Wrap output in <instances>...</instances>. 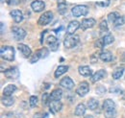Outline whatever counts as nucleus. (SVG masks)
Instances as JSON below:
<instances>
[{
  "instance_id": "e433bc0d",
  "label": "nucleus",
  "mask_w": 125,
  "mask_h": 118,
  "mask_svg": "<svg viewBox=\"0 0 125 118\" xmlns=\"http://www.w3.org/2000/svg\"><path fill=\"white\" fill-rule=\"evenodd\" d=\"M106 91H107V89H106L105 87H103V86H99V87H97L95 88V92L98 95H103L104 93H106Z\"/></svg>"
},
{
  "instance_id": "412c9836",
  "label": "nucleus",
  "mask_w": 125,
  "mask_h": 118,
  "mask_svg": "<svg viewBox=\"0 0 125 118\" xmlns=\"http://www.w3.org/2000/svg\"><path fill=\"white\" fill-rule=\"evenodd\" d=\"M86 109H87L86 106L84 104L80 103L76 106L75 110H74V113H75L76 116H83L85 114V112H86Z\"/></svg>"
},
{
  "instance_id": "4c0bfd02",
  "label": "nucleus",
  "mask_w": 125,
  "mask_h": 118,
  "mask_svg": "<svg viewBox=\"0 0 125 118\" xmlns=\"http://www.w3.org/2000/svg\"><path fill=\"white\" fill-rule=\"evenodd\" d=\"M94 46L96 47V48H103L105 44H104V40H103V38H101V39H98L95 42H94Z\"/></svg>"
},
{
  "instance_id": "4be33fe9",
  "label": "nucleus",
  "mask_w": 125,
  "mask_h": 118,
  "mask_svg": "<svg viewBox=\"0 0 125 118\" xmlns=\"http://www.w3.org/2000/svg\"><path fill=\"white\" fill-rule=\"evenodd\" d=\"M1 102H2V104L5 107H11V106H13L14 103H15V98L12 97V96H4L3 95Z\"/></svg>"
},
{
  "instance_id": "393cba45",
  "label": "nucleus",
  "mask_w": 125,
  "mask_h": 118,
  "mask_svg": "<svg viewBox=\"0 0 125 118\" xmlns=\"http://www.w3.org/2000/svg\"><path fill=\"white\" fill-rule=\"evenodd\" d=\"M98 100L92 98L88 101V108L91 109V110H95L97 108H98Z\"/></svg>"
},
{
  "instance_id": "49530a36",
  "label": "nucleus",
  "mask_w": 125,
  "mask_h": 118,
  "mask_svg": "<svg viewBox=\"0 0 125 118\" xmlns=\"http://www.w3.org/2000/svg\"><path fill=\"white\" fill-rule=\"evenodd\" d=\"M121 59H122V61H123V62H125V53L122 55V58H121Z\"/></svg>"
},
{
  "instance_id": "ddd939ff",
  "label": "nucleus",
  "mask_w": 125,
  "mask_h": 118,
  "mask_svg": "<svg viewBox=\"0 0 125 118\" xmlns=\"http://www.w3.org/2000/svg\"><path fill=\"white\" fill-rule=\"evenodd\" d=\"M62 108V104L60 100L59 101H50V103H49V109H50L51 113H53V114L61 111Z\"/></svg>"
},
{
  "instance_id": "ea45409f",
  "label": "nucleus",
  "mask_w": 125,
  "mask_h": 118,
  "mask_svg": "<svg viewBox=\"0 0 125 118\" xmlns=\"http://www.w3.org/2000/svg\"><path fill=\"white\" fill-rule=\"evenodd\" d=\"M48 46H49V48H50V50H51V51L55 52V51H57V50L59 49L60 42H59V41H57V42H55V43H53V44H51V45H48Z\"/></svg>"
},
{
  "instance_id": "f8f14e48",
  "label": "nucleus",
  "mask_w": 125,
  "mask_h": 118,
  "mask_svg": "<svg viewBox=\"0 0 125 118\" xmlns=\"http://www.w3.org/2000/svg\"><path fill=\"white\" fill-rule=\"evenodd\" d=\"M106 76H107V72L105 69H99L91 77V81H92V83H97V82L103 80Z\"/></svg>"
},
{
  "instance_id": "f03ea898",
  "label": "nucleus",
  "mask_w": 125,
  "mask_h": 118,
  "mask_svg": "<svg viewBox=\"0 0 125 118\" xmlns=\"http://www.w3.org/2000/svg\"><path fill=\"white\" fill-rule=\"evenodd\" d=\"M79 39H80L79 36H77V35H74V34L73 35H67V36H65V38L63 39V46L67 49L73 48L78 44Z\"/></svg>"
},
{
  "instance_id": "6e6552de",
  "label": "nucleus",
  "mask_w": 125,
  "mask_h": 118,
  "mask_svg": "<svg viewBox=\"0 0 125 118\" xmlns=\"http://www.w3.org/2000/svg\"><path fill=\"white\" fill-rule=\"evenodd\" d=\"M5 76L8 78V79H11V80H16L18 79L19 77V70L17 67H10L9 69L5 70Z\"/></svg>"
},
{
  "instance_id": "cd10ccee",
  "label": "nucleus",
  "mask_w": 125,
  "mask_h": 118,
  "mask_svg": "<svg viewBox=\"0 0 125 118\" xmlns=\"http://www.w3.org/2000/svg\"><path fill=\"white\" fill-rule=\"evenodd\" d=\"M119 14L117 13V12H113V13H110L109 15H108V20H109V22H111L112 24H114L115 23V21L117 19V17L119 16Z\"/></svg>"
},
{
  "instance_id": "2eb2a0df",
  "label": "nucleus",
  "mask_w": 125,
  "mask_h": 118,
  "mask_svg": "<svg viewBox=\"0 0 125 118\" xmlns=\"http://www.w3.org/2000/svg\"><path fill=\"white\" fill-rule=\"evenodd\" d=\"M99 59H101L102 61H104V62H110V61H112L114 59V56L110 51L104 50V51L99 53Z\"/></svg>"
},
{
  "instance_id": "dca6fc26",
  "label": "nucleus",
  "mask_w": 125,
  "mask_h": 118,
  "mask_svg": "<svg viewBox=\"0 0 125 118\" xmlns=\"http://www.w3.org/2000/svg\"><path fill=\"white\" fill-rule=\"evenodd\" d=\"M78 72L83 77H92L93 76V70L90 68V66H87V65L79 66Z\"/></svg>"
},
{
  "instance_id": "39448f33",
  "label": "nucleus",
  "mask_w": 125,
  "mask_h": 118,
  "mask_svg": "<svg viewBox=\"0 0 125 118\" xmlns=\"http://www.w3.org/2000/svg\"><path fill=\"white\" fill-rule=\"evenodd\" d=\"M89 91H90V86L87 82H81L76 88V93L80 97L86 96L89 93Z\"/></svg>"
},
{
  "instance_id": "6ab92c4d",
  "label": "nucleus",
  "mask_w": 125,
  "mask_h": 118,
  "mask_svg": "<svg viewBox=\"0 0 125 118\" xmlns=\"http://www.w3.org/2000/svg\"><path fill=\"white\" fill-rule=\"evenodd\" d=\"M113 109H115V103L112 99H106L103 102V110L107 111V110H113Z\"/></svg>"
},
{
  "instance_id": "f3484780",
  "label": "nucleus",
  "mask_w": 125,
  "mask_h": 118,
  "mask_svg": "<svg viewBox=\"0 0 125 118\" xmlns=\"http://www.w3.org/2000/svg\"><path fill=\"white\" fill-rule=\"evenodd\" d=\"M11 16L13 17V19L15 20L16 23H20L22 20H23V14L21 11L19 10H13L11 13H10Z\"/></svg>"
},
{
  "instance_id": "9b49d317",
  "label": "nucleus",
  "mask_w": 125,
  "mask_h": 118,
  "mask_svg": "<svg viewBox=\"0 0 125 118\" xmlns=\"http://www.w3.org/2000/svg\"><path fill=\"white\" fill-rule=\"evenodd\" d=\"M60 85H61V87H62L63 88L65 89H68V90H70V89H72L74 88V82H73V80L70 78V77H63L62 80L60 81Z\"/></svg>"
},
{
  "instance_id": "4468645a",
  "label": "nucleus",
  "mask_w": 125,
  "mask_h": 118,
  "mask_svg": "<svg viewBox=\"0 0 125 118\" xmlns=\"http://www.w3.org/2000/svg\"><path fill=\"white\" fill-rule=\"evenodd\" d=\"M80 26H81V23L78 22L77 20L70 21L68 26H67V28H66V34L67 35H73L80 28Z\"/></svg>"
},
{
  "instance_id": "c03bdc74",
  "label": "nucleus",
  "mask_w": 125,
  "mask_h": 118,
  "mask_svg": "<svg viewBox=\"0 0 125 118\" xmlns=\"http://www.w3.org/2000/svg\"><path fill=\"white\" fill-rule=\"evenodd\" d=\"M3 33H4V23L1 22V34H3Z\"/></svg>"
},
{
  "instance_id": "1a4fd4ad",
  "label": "nucleus",
  "mask_w": 125,
  "mask_h": 118,
  "mask_svg": "<svg viewBox=\"0 0 125 118\" xmlns=\"http://www.w3.org/2000/svg\"><path fill=\"white\" fill-rule=\"evenodd\" d=\"M31 8L32 10L35 12V13H41L44 10L45 8V3L42 0H36V1H33L31 3Z\"/></svg>"
},
{
  "instance_id": "2f4dec72",
  "label": "nucleus",
  "mask_w": 125,
  "mask_h": 118,
  "mask_svg": "<svg viewBox=\"0 0 125 118\" xmlns=\"http://www.w3.org/2000/svg\"><path fill=\"white\" fill-rule=\"evenodd\" d=\"M99 29H100V31H101L102 33H104V32H108V31H109L108 23H107L106 20H102V21H101V23L99 24Z\"/></svg>"
},
{
  "instance_id": "bb28decb",
  "label": "nucleus",
  "mask_w": 125,
  "mask_h": 118,
  "mask_svg": "<svg viewBox=\"0 0 125 118\" xmlns=\"http://www.w3.org/2000/svg\"><path fill=\"white\" fill-rule=\"evenodd\" d=\"M125 24V15H119L117 17V19L115 21L114 23V26L115 27H119V26H122Z\"/></svg>"
},
{
  "instance_id": "f257e3e1",
  "label": "nucleus",
  "mask_w": 125,
  "mask_h": 118,
  "mask_svg": "<svg viewBox=\"0 0 125 118\" xmlns=\"http://www.w3.org/2000/svg\"><path fill=\"white\" fill-rule=\"evenodd\" d=\"M15 48L9 45H3L0 49V56L4 60L7 61H14L15 59Z\"/></svg>"
},
{
  "instance_id": "20e7f679",
  "label": "nucleus",
  "mask_w": 125,
  "mask_h": 118,
  "mask_svg": "<svg viewBox=\"0 0 125 118\" xmlns=\"http://www.w3.org/2000/svg\"><path fill=\"white\" fill-rule=\"evenodd\" d=\"M52 19H53V13L51 11H47L40 16V18L38 20V24L40 26H46L47 24H49L51 22Z\"/></svg>"
},
{
  "instance_id": "473e14b6",
  "label": "nucleus",
  "mask_w": 125,
  "mask_h": 118,
  "mask_svg": "<svg viewBox=\"0 0 125 118\" xmlns=\"http://www.w3.org/2000/svg\"><path fill=\"white\" fill-rule=\"evenodd\" d=\"M41 59V56H40V53L39 51H37L35 54H33L31 56V59H30V63H36L39 59Z\"/></svg>"
},
{
  "instance_id": "72a5a7b5",
  "label": "nucleus",
  "mask_w": 125,
  "mask_h": 118,
  "mask_svg": "<svg viewBox=\"0 0 125 118\" xmlns=\"http://www.w3.org/2000/svg\"><path fill=\"white\" fill-rule=\"evenodd\" d=\"M50 94H48V93H43V95H42V102L43 105H49L50 103Z\"/></svg>"
},
{
  "instance_id": "a18cd8bd",
  "label": "nucleus",
  "mask_w": 125,
  "mask_h": 118,
  "mask_svg": "<svg viewBox=\"0 0 125 118\" xmlns=\"http://www.w3.org/2000/svg\"><path fill=\"white\" fill-rule=\"evenodd\" d=\"M84 118H94V117L93 116V115H85Z\"/></svg>"
},
{
  "instance_id": "aec40b11",
  "label": "nucleus",
  "mask_w": 125,
  "mask_h": 118,
  "mask_svg": "<svg viewBox=\"0 0 125 118\" xmlns=\"http://www.w3.org/2000/svg\"><path fill=\"white\" fill-rule=\"evenodd\" d=\"M16 90V87L15 85H8L3 89V95L4 96H12Z\"/></svg>"
},
{
  "instance_id": "79ce46f5",
  "label": "nucleus",
  "mask_w": 125,
  "mask_h": 118,
  "mask_svg": "<svg viewBox=\"0 0 125 118\" xmlns=\"http://www.w3.org/2000/svg\"><path fill=\"white\" fill-rule=\"evenodd\" d=\"M99 58V55H96V53H94V55L92 56V62H96L97 61V59Z\"/></svg>"
},
{
  "instance_id": "423d86ee",
  "label": "nucleus",
  "mask_w": 125,
  "mask_h": 118,
  "mask_svg": "<svg viewBox=\"0 0 125 118\" xmlns=\"http://www.w3.org/2000/svg\"><path fill=\"white\" fill-rule=\"evenodd\" d=\"M12 34L16 40H22L26 37V31L22 28H19V27H13Z\"/></svg>"
},
{
  "instance_id": "7c9ffc66",
  "label": "nucleus",
  "mask_w": 125,
  "mask_h": 118,
  "mask_svg": "<svg viewBox=\"0 0 125 118\" xmlns=\"http://www.w3.org/2000/svg\"><path fill=\"white\" fill-rule=\"evenodd\" d=\"M38 51L40 53L41 59H45L46 57H48V55H49V50L47 48H45V47H43V48H42V49H40Z\"/></svg>"
},
{
  "instance_id": "0eeeda50",
  "label": "nucleus",
  "mask_w": 125,
  "mask_h": 118,
  "mask_svg": "<svg viewBox=\"0 0 125 118\" xmlns=\"http://www.w3.org/2000/svg\"><path fill=\"white\" fill-rule=\"evenodd\" d=\"M17 49L19 50V52L21 53L22 57L25 59H28L32 56V50L29 46H27L26 44L23 43H19L17 45Z\"/></svg>"
},
{
  "instance_id": "5701e85b",
  "label": "nucleus",
  "mask_w": 125,
  "mask_h": 118,
  "mask_svg": "<svg viewBox=\"0 0 125 118\" xmlns=\"http://www.w3.org/2000/svg\"><path fill=\"white\" fill-rule=\"evenodd\" d=\"M67 70H68V66L67 65H60V66H58L56 71H55V73H54L55 78H59L60 76H62V74L67 72Z\"/></svg>"
},
{
  "instance_id": "37998d69",
  "label": "nucleus",
  "mask_w": 125,
  "mask_h": 118,
  "mask_svg": "<svg viewBox=\"0 0 125 118\" xmlns=\"http://www.w3.org/2000/svg\"><path fill=\"white\" fill-rule=\"evenodd\" d=\"M110 4V1L108 0L106 3L105 2H99V3H97V5H99V6H102V7H107V6H109Z\"/></svg>"
},
{
  "instance_id": "f704fd0d",
  "label": "nucleus",
  "mask_w": 125,
  "mask_h": 118,
  "mask_svg": "<svg viewBox=\"0 0 125 118\" xmlns=\"http://www.w3.org/2000/svg\"><path fill=\"white\" fill-rule=\"evenodd\" d=\"M29 104H30V107H31V108H35L36 106H37V104H38V97L37 96H31L30 98H29Z\"/></svg>"
},
{
  "instance_id": "7ed1b4c3",
  "label": "nucleus",
  "mask_w": 125,
  "mask_h": 118,
  "mask_svg": "<svg viewBox=\"0 0 125 118\" xmlns=\"http://www.w3.org/2000/svg\"><path fill=\"white\" fill-rule=\"evenodd\" d=\"M89 13V8L86 5H77L71 9V14L75 17L87 15Z\"/></svg>"
},
{
  "instance_id": "c85d7f7f",
  "label": "nucleus",
  "mask_w": 125,
  "mask_h": 118,
  "mask_svg": "<svg viewBox=\"0 0 125 118\" xmlns=\"http://www.w3.org/2000/svg\"><path fill=\"white\" fill-rule=\"evenodd\" d=\"M58 11L61 15H63L66 11H67V6L65 4V2L63 3H58Z\"/></svg>"
},
{
  "instance_id": "a211bd4d",
  "label": "nucleus",
  "mask_w": 125,
  "mask_h": 118,
  "mask_svg": "<svg viewBox=\"0 0 125 118\" xmlns=\"http://www.w3.org/2000/svg\"><path fill=\"white\" fill-rule=\"evenodd\" d=\"M62 97V90L61 88L54 89L50 93V100L51 101H59Z\"/></svg>"
},
{
  "instance_id": "a878e982",
  "label": "nucleus",
  "mask_w": 125,
  "mask_h": 118,
  "mask_svg": "<svg viewBox=\"0 0 125 118\" xmlns=\"http://www.w3.org/2000/svg\"><path fill=\"white\" fill-rule=\"evenodd\" d=\"M103 40H104V44L106 46V45H109L111 43H113L115 41V38H114V36L112 34H108V35L103 37Z\"/></svg>"
},
{
  "instance_id": "9d476101",
  "label": "nucleus",
  "mask_w": 125,
  "mask_h": 118,
  "mask_svg": "<svg viewBox=\"0 0 125 118\" xmlns=\"http://www.w3.org/2000/svg\"><path fill=\"white\" fill-rule=\"evenodd\" d=\"M95 23H96V20L94 18H92V17L85 18V19L82 20L80 28L83 30V31H85V30L87 29H91V28H93L94 25H95Z\"/></svg>"
},
{
  "instance_id": "b1692460",
  "label": "nucleus",
  "mask_w": 125,
  "mask_h": 118,
  "mask_svg": "<svg viewBox=\"0 0 125 118\" xmlns=\"http://www.w3.org/2000/svg\"><path fill=\"white\" fill-rule=\"evenodd\" d=\"M124 74V68L123 67H117L112 74L114 80H119Z\"/></svg>"
},
{
  "instance_id": "a19ab883",
  "label": "nucleus",
  "mask_w": 125,
  "mask_h": 118,
  "mask_svg": "<svg viewBox=\"0 0 125 118\" xmlns=\"http://www.w3.org/2000/svg\"><path fill=\"white\" fill-rule=\"evenodd\" d=\"M1 118H16V114L15 113H13V112H8V113H6V114H3Z\"/></svg>"
},
{
  "instance_id": "58836bf2",
  "label": "nucleus",
  "mask_w": 125,
  "mask_h": 118,
  "mask_svg": "<svg viewBox=\"0 0 125 118\" xmlns=\"http://www.w3.org/2000/svg\"><path fill=\"white\" fill-rule=\"evenodd\" d=\"M33 118H48L46 112H37L33 115Z\"/></svg>"
},
{
  "instance_id": "c756f323",
  "label": "nucleus",
  "mask_w": 125,
  "mask_h": 118,
  "mask_svg": "<svg viewBox=\"0 0 125 118\" xmlns=\"http://www.w3.org/2000/svg\"><path fill=\"white\" fill-rule=\"evenodd\" d=\"M104 116L105 118H116V110L113 109V110L104 111Z\"/></svg>"
},
{
  "instance_id": "c9c22d12",
  "label": "nucleus",
  "mask_w": 125,
  "mask_h": 118,
  "mask_svg": "<svg viewBox=\"0 0 125 118\" xmlns=\"http://www.w3.org/2000/svg\"><path fill=\"white\" fill-rule=\"evenodd\" d=\"M57 41H59V40H58V39H57L56 37H54V36H48V37H47L46 43L48 45L53 44V43H55V42H57Z\"/></svg>"
}]
</instances>
